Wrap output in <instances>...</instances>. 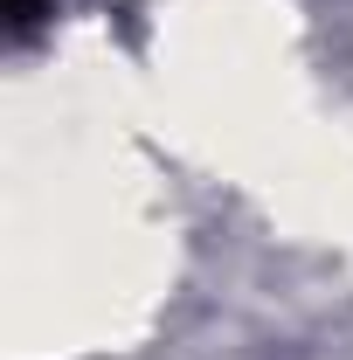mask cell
<instances>
[{
    "label": "cell",
    "instance_id": "cell-1",
    "mask_svg": "<svg viewBox=\"0 0 353 360\" xmlns=\"http://www.w3.org/2000/svg\"><path fill=\"white\" fill-rule=\"evenodd\" d=\"M42 7H49V0H7V14H14V21H35Z\"/></svg>",
    "mask_w": 353,
    "mask_h": 360
}]
</instances>
